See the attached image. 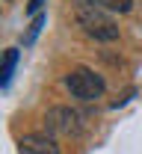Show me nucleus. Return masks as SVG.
<instances>
[{"instance_id":"f257e3e1","label":"nucleus","mask_w":142,"mask_h":154,"mask_svg":"<svg viewBox=\"0 0 142 154\" xmlns=\"http://www.w3.org/2000/svg\"><path fill=\"white\" fill-rule=\"evenodd\" d=\"M74 18L83 27V33L98 42H116L119 38V27L116 21L107 15V9L98 6L95 0H74Z\"/></svg>"},{"instance_id":"f03ea898","label":"nucleus","mask_w":142,"mask_h":154,"mask_svg":"<svg viewBox=\"0 0 142 154\" xmlns=\"http://www.w3.org/2000/svg\"><path fill=\"white\" fill-rule=\"evenodd\" d=\"M65 86H68V92L74 98H80V101H95V98H101L107 92V83H104V77L98 71H92V68H74V71H68L65 77Z\"/></svg>"},{"instance_id":"7ed1b4c3","label":"nucleus","mask_w":142,"mask_h":154,"mask_svg":"<svg viewBox=\"0 0 142 154\" xmlns=\"http://www.w3.org/2000/svg\"><path fill=\"white\" fill-rule=\"evenodd\" d=\"M44 128L50 134H59V136H68L77 131V113L68 110V107H53L44 113Z\"/></svg>"},{"instance_id":"20e7f679","label":"nucleus","mask_w":142,"mask_h":154,"mask_svg":"<svg viewBox=\"0 0 142 154\" xmlns=\"http://www.w3.org/2000/svg\"><path fill=\"white\" fill-rule=\"evenodd\" d=\"M18 154H59V145L50 136L41 134H27L18 139Z\"/></svg>"},{"instance_id":"39448f33","label":"nucleus","mask_w":142,"mask_h":154,"mask_svg":"<svg viewBox=\"0 0 142 154\" xmlns=\"http://www.w3.org/2000/svg\"><path fill=\"white\" fill-rule=\"evenodd\" d=\"M15 65H18V48H9V51H3V57H0V86H6V83L12 80Z\"/></svg>"},{"instance_id":"423d86ee","label":"nucleus","mask_w":142,"mask_h":154,"mask_svg":"<svg viewBox=\"0 0 142 154\" xmlns=\"http://www.w3.org/2000/svg\"><path fill=\"white\" fill-rule=\"evenodd\" d=\"M98 6H104V9H110V12H130L133 9V0H95Z\"/></svg>"},{"instance_id":"0eeeda50","label":"nucleus","mask_w":142,"mask_h":154,"mask_svg":"<svg viewBox=\"0 0 142 154\" xmlns=\"http://www.w3.org/2000/svg\"><path fill=\"white\" fill-rule=\"evenodd\" d=\"M44 21H47V15H36V18H33V24H30V33H27V36H24V45H33V42H36V36H39V30L41 27H44Z\"/></svg>"},{"instance_id":"6e6552de","label":"nucleus","mask_w":142,"mask_h":154,"mask_svg":"<svg viewBox=\"0 0 142 154\" xmlns=\"http://www.w3.org/2000/svg\"><path fill=\"white\" fill-rule=\"evenodd\" d=\"M41 3H44V0H30V3H27V12H30V15H39Z\"/></svg>"}]
</instances>
